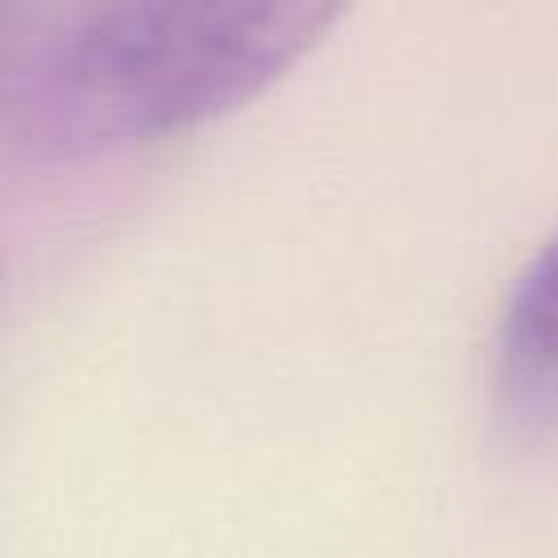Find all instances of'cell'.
I'll use <instances>...</instances> for the list:
<instances>
[{
    "label": "cell",
    "mask_w": 558,
    "mask_h": 558,
    "mask_svg": "<svg viewBox=\"0 0 558 558\" xmlns=\"http://www.w3.org/2000/svg\"><path fill=\"white\" fill-rule=\"evenodd\" d=\"M323 0H122L65 9L13 57L22 135L57 157L161 140L279 83L336 22Z\"/></svg>",
    "instance_id": "6da1fadb"
},
{
    "label": "cell",
    "mask_w": 558,
    "mask_h": 558,
    "mask_svg": "<svg viewBox=\"0 0 558 558\" xmlns=\"http://www.w3.org/2000/svg\"><path fill=\"white\" fill-rule=\"evenodd\" d=\"M497 410L523 436L558 423V231L510 288L497 327Z\"/></svg>",
    "instance_id": "7a4b0ae2"
},
{
    "label": "cell",
    "mask_w": 558,
    "mask_h": 558,
    "mask_svg": "<svg viewBox=\"0 0 558 558\" xmlns=\"http://www.w3.org/2000/svg\"><path fill=\"white\" fill-rule=\"evenodd\" d=\"M4 22H9V13L0 9V74H4V70H13V61H9V52H4V48H9V31H4Z\"/></svg>",
    "instance_id": "3957f363"
}]
</instances>
